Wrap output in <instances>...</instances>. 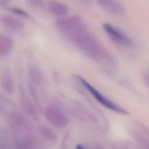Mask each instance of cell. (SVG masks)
<instances>
[{"label": "cell", "instance_id": "3", "mask_svg": "<svg viewBox=\"0 0 149 149\" xmlns=\"http://www.w3.org/2000/svg\"><path fill=\"white\" fill-rule=\"evenodd\" d=\"M103 29L110 40L115 44L122 47H130L132 45L133 41L130 37L113 25L105 23L103 24Z\"/></svg>", "mask_w": 149, "mask_h": 149}, {"label": "cell", "instance_id": "21", "mask_svg": "<svg viewBox=\"0 0 149 149\" xmlns=\"http://www.w3.org/2000/svg\"><path fill=\"white\" fill-rule=\"evenodd\" d=\"M1 149H6V148H2V147H1Z\"/></svg>", "mask_w": 149, "mask_h": 149}, {"label": "cell", "instance_id": "14", "mask_svg": "<svg viewBox=\"0 0 149 149\" xmlns=\"http://www.w3.org/2000/svg\"><path fill=\"white\" fill-rule=\"evenodd\" d=\"M13 47V41L6 35L0 36V56L4 57L7 56L12 50Z\"/></svg>", "mask_w": 149, "mask_h": 149}, {"label": "cell", "instance_id": "17", "mask_svg": "<svg viewBox=\"0 0 149 149\" xmlns=\"http://www.w3.org/2000/svg\"><path fill=\"white\" fill-rule=\"evenodd\" d=\"M9 10L10 12H12V13L20 16L21 17H29V15L27 12H26L24 10L19 8H17V7H11L9 8Z\"/></svg>", "mask_w": 149, "mask_h": 149}, {"label": "cell", "instance_id": "19", "mask_svg": "<svg viewBox=\"0 0 149 149\" xmlns=\"http://www.w3.org/2000/svg\"><path fill=\"white\" fill-rule=\"evenodd\" d=\"M27 2L31 6L36 8H40L43 5V2L38 0H30V1H28Z\"/></svg>", "mask_w": 149, "mask_h": 149}, {"label": "cell", "instance_id": "18", "mask_svg": "<svg viewBox=\"0 0 149 149\" xmlns=\"http://www.w3.org/2000/svg\"><path fill=\"white\" fill-rule=\"evenodd\" d=\"M142 77L144 83L149 88V66L143 71Z\"/></svg>", "mask_w": 149, "mask_h": 149}, {"label": "cell", "instance_id": "7", "mask_svg": "<svg viewBox=\"0 0 149 149\" xmlns=\"http://www.w3.org/2000/svg\"><path fill=\"white\" fill-rule=\"evenodd\" d=\"M19 97L20 104L24 112L32 118L34 119H38V115L36 107L24 90H20Z\"/></svg>", "mask_w": 149, "mask_h": 149}, {"label": "cell", "instance_id": "8", "mask_svg": "<svg viewBox=\"0 0 149 149\" xmlns=\"http://www.w3.org/2000/svg\"><path fill=\"white\" fill-rule=\"evenodd\" d=\"M97 3L104 10L114 15H122L125 13V7L119 1L100 0Z\"/></svg>", "mask_w": 149, "mask_h": 149}, {"label": "cell", "instance_id": "10", "mask_svg": "<svg viewBox=\"0 0 149 149\" xmlns=\"http://www.w3.org/2000/svg\"><path fill=\"white\" fill-rule=\"evenodd\" d=\"M1 84L2 90L8 94L14 91V83L10 72L7 69L2 71L1 74Z\"/></svg>", "mask_w": 149, "mask_h": 149}, {"label": "cell", "instance_id": "11", "mask_svg": "<svg viewBox=\"0 0 149 149\" xmlns=\"http://www.w3.org/2000/svg\"><path fill=\"white\" fill-rule=\"evenodd\" d=\"M130 134L134 140L144 149H149V137L145 135L132 123Z\"/></svg>", "mask_w": 149, "mask_h": 149}, {"label": "cell", "instance_id": "9", "mask_svg": "<svg viewBox=\"0 0 149 149\" xmlns=\"http://www.w3.org/2000/svg\"><path fill=\"white\" fill-rule=\"evenodd\" d=\"M37 139L31 134H26L20 137L15 143V149H37Z\"/></svg>", "mask_w": 149, "mask_h": 149}, {"label": "cell", "instance_id": "2", "mask_svg": "<svg viewBox=\"0 0 149 149\" xmlns=\"http://www.w3.org/2000/svg\"><path fill=\"white\" fill-rule=\"evenodd\" d=\"M76 80L83 87H84L90 93V94L94 97V98L98 101L102 105L105 107L106 108L109 109L111 111H112L115 112L127 115L128 114L127 111L119 106L117 104L115 103L113 101H111L109 98H108L106 96H105L102 93H101L98 90L93 86L89 82H88L84 78L81 77L80 75H76L75 76Z\"/></svg>", "mask_w": 149, "mask_h": 149}, {"label": "cell", "instance_id": "16", "mask_svg": "<svg viewBox=\"0 0 149 149\" xmlns=\"http://www.w3.org/2000/svg\"><path fill=\"white\" fill-rule=\"evenodd\" d=\"M28 74L32 82L37 84H40L42 83L44 80L43 74L42 72L37 66L34 65L29 66Z\"/></svg>", "mask_w": 149, "mask_h": 149}, {"label": "cell", "instance_id": "4", "mask_svg": "<svg viewBox=\"0 0 149 149\" xmlns=\"http://www.w3.org/2000/svg\"><path fill=\"white\" fill-rule=\"evenodd\" d=\"M44 114L47 120L58 128L66 127L69 123L67 116L59 108L55 106H48L44 109Z\"/></svg>", "mask_w": 149, "mask_h": 149}, {"label": "cell", "instance_id": "20", "mask_svg": "<svg viewBox=\"0 0 149 149\" xmlns=\"http://www.w3.org/2000/svg\"><path fill=\"white\" fill-rule=\"evenodd\" d=\"M76 149H86V148L81 144H78L76 146Z\"/></svg>", "mask_w": 149, "mask_h": 149}, {"label": "cell", "instance_id": "13", "mask_svg": "<svg viewBox=\"0 0 149 149\" xmlns=\"http://www.w3.org/2000/svg\"><path fill=\"white\" fill-rule=\"evenodd\" d=\"M47 7L49 11L55 16H63L68 12V6L61 2L56 1H48Z\"/></svg>", "mask_w": 149, "mask_h": 149}, {"label": "cell", "instance_id": "6", "mask_svg": "<svg viewBox=\"0 0 149 149\" xmlns=\"http://www.w3.org/2000/svg\"><path fill=\"white\" fill-rule=\"evenodd\" d=\"M8 122L9 126L15 131L18 132H29L31 126L27 118L20 112L12 111L8 116Z\"/></svg>", "mask_w": 149, "mask_h": 149}, {"label": "cell", "instance_id": "15", "mask_svg": "<svg viewBox=\"0 0 149 149\" xmlns=\"http://www.w3.org/2000/svg\"><path fill=\"white\" fill-rule=\"evenodd\" d=\"M38 131L44 139L50 142H55L58 139L57 134L52 129L47 126L42 125L40 126Z\"/></svg>", "mask_w": 149, "mask_h": 149}, {"label": "cell", "instance_id": "12", "mask_svg": "<svg viewBox=\"0 0 149 149\" xmlns=\"http://www.w3.org/2000/svg\"><path fill=\"white\" fill-rule=\"evenodd\" d=\"M1 22L5 27L13 31L20 30L24 27V24L22 22L9 15L2 16L1 19Z\"/></svg>", "mask_w": 149, "mask_h": 149}, {"label": "cell", "instance_id": "5", "mask_svg": "<svg viewBox=\"0 0 149 149\" xmlns=\"http://www.w3.org/2000/svg\"><path fill=\"white\" fill-rule=\"evenodd\" d=\"M83 24L80 17L72 16L58 20L55 22V26L60 33L66 37Z\"/></svg>", "mask_w": 149, "mask_h": 149}, {"label": "cell", "instance_id": "1", "mask_svg": "<svg viewBox=\"0 0 149 149\" xmlns=\"http://www.w3.org/2000/svg\"><path fill=\"white\" fill-rule=\"evenodd\" d=\"M66 37L93 59L110 66L115 65L113 56L89 31L84 24Z\"/></svg>", "mask_w": 149, "mask_h": 149}]
</instances>
